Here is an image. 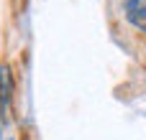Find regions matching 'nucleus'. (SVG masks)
I'll return each mask as SVG.
<instances>
[{
  "label": "nucleus",
  "instance_id": "f03ea898",
  "mask_svg": "<svg viewBox=\"0 0 146 140\" xmlns=\"http://www.w3.org/2000/svg\"><path fill=\"white\" fill-rule=\"evenodd\" d=\"M10 92H13L10 71H8V66H0V99H3V107H8V102H10Z\"/></svg>",
  "mask_w": 146,
  "mask_h": 140
},
{
  "label": "nucleus",
  "instance_id": "f257e3e1",
  "mask_svg": "<svg viewBox=\"0 0 146 140\" xmlns=\"http://www.w3.org/2000/svg\"><path fill=\"white\" fill-rule=\"evenodd\" d=\"M126 18L146 33V0H126Z\"/></svg>",
  "mask_w": 146,
  "mask_h": 140
}]
</instances>
